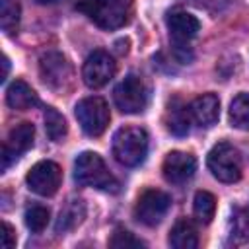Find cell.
<instances>
[{
    "label": "cell",
    "instance_id": "obj_1",
    "mask_svg": "<svg viewBox=\"0 0 249 249\" xmlns=\"http://www.w3.org/2000/svg\"><path fill=\"white\" fill-rule=\"evenodd\" d=\"M148 154V132L140 126H123L113 136V156L121 165L134 167Z\"/></svg>",
    "mask_w": 249,
    "mask_h": 249
},
{
    "label": "cell",
    "instance_id": "obj_2",
    "mask_svg": "<svg viewBox=\"0 0 249 249\" xmlns=\"http://www.w3.org/2000/svg\"><path fill=\"white\" fill-rule=\"evenodd\" d=\"M74 179L78 185L103 191H117L119 183L109 173L103 158L95 152H82L74 161Z\"/></svg>",
    "mask_w": 249,
    "mask_h": 249
},
{
    "label": "cell",
    "instance_id": "obj_3",
    "mask_svg": "<svg viewBox=\"0 0 249 249\" xmlns=\"http://www.w3.org/2000/svg\"><path fill=\"white\" fill-rule=\"evenodd\" d=\"M91 21L103 29L123 27L132 12V0H82L78 4Z\"/></svg>",
    "mask_w": 249,
    "mask_h": 249
},
{
    "label": "cell",
    "instance_id": "obj_4",
    "mask_svg": "<svg viewBox=\"0 0 249 249\" xmlns=\"http://www.w3.org/2000/svg\"><path fill=\"white\" fill-rule=\"evenodd\" d=\"M208 169L222 183H235L241 177L243 161L239 150L230 142H218L208 154Z\"/></svg>",
    "mask_w": 249,
    "mask_h": 249
},
{
    "label": "cell",
    "instance_id": "obj_5",
    "mask_svg": "<svg viewBox=\"0 0 249 249\" xmlns=\"http://www.w3.org/2000/svg\"><path fill=\"white\" fill-rule=\"evenodd\" d=\"M74 113H76V119L82 126V130L88 136L103 134L109 121H111L107 101L103 97H97V95H89V97L80 99L74 107Z\"/></svg>",
    "mask_w": 249,
    "mask_h": 249
},
{
    "label": "cell",
    "instance_id": "obj_6",
    "mask_svg": "<svg viewBox=\"0 0 249 249\" xmlns=\"http://www.w3.org/2000/svg\"><path fill=\"white\" fill-rule=\"evenodd\" d=\"M113 99H115L117 109H121L123 113L134 115V113H140V111L146 109V105H148V88H146V84L142 82L140 76L128 74L113 89Z\"/></svg>",
    "mask_w": 249,
    "mask_h": 249
},
{
    "label": "cell",
    "instance_id": "obj_7",
    "mask_svg": "<svg viewBox=\"0 0 249 249\" xmlns=\"http://www.w3.org/2000/svg\"><path fill=\"white\" fill-rule=\"evenodd\" d=\"M41 80L54 91H64L72 84V66L58 51H49L39 58Z\"/></svg>",
    "mask_w": 249,
    "mask_h": 249
},
{
    "label": "cell",
    "instance_id": "obj_8",
    "mask_svg": "<svg viewBox=\"0 0 249 249\" xmlns=\"http://www.w3.org/2000/svg\"><path fill=\"white\" fill-rule=\"evenodd\" d=\"M169 206H171V198L167 193L160 189H146L136 200L134 218L140 224L152 228V226H158L165 218Z\"/></svg>",
    "mask_w": 249,
    "mask_h": 249
},
{
    "label": "cell",
    "instance_id": "obj_9",
    "mask_svg": "<svg viewBox=\"0 0 249 249\" xmlns=\"http://www.w3.org/2000/svg\"><path fill=\"white\" fill-rule=\"evenodd\" d=\"M115 72H117V64L107 51H93L91 54H88L82 66L84 84L91 89H99L107 86L109 80L115 76Z\"/></svg>",
    "mask_w": 249,
    "mask_h": 249
},
{
    "label": "cell",
    "instance_id": "obj_10",
    "mask_svg": "<svg viewBox=\"0 0 249 249\" xmlns=\"http://www.w3.org/2000/svg\"><path fill=\"white\" fill-rule=\"evenodd\" d=\"M25 181H27V187L35 195H39V196H53L58 191V187H60L62 171H60V167L54 161L43 160V161H37L29 169Z\"/></svg>",
    "mask_w": 249,
    "mask_h": 249
},
{
    "label": "cell",
    "instance_id": "obj_11",
    "mask_svg": "<svg viewBox=\"0 0 249 249\" xmlns=\"http://www.w3.org/2000/svg\"><path fill=\"white\" fill-rule=\"evenodd\" d=\"M35 140V128L31 123H19L8 132V138L2 146V169H8V165L19 158V154L27 152L33 146Z\"/></svg>",
    "mask_w": 249,
    "mask_h": 249
},
{
    "label": "cell",
    "instance_id": "obj_12",
    "mask_svg": "<svg viewBox=\"0 0 249 249\" xmlns=\"http://www.w3.org/2000/svg\"><path fill=\"white\" fill-rule=\"evenodd\" d=\"M161 171H163V177L167 183H173V185H181L185 181H189L195 171H196V160L195 156L187 154V152H179V150H173L165 156L163 160V165H161Z\"/></svg>",
    "mask_w": 249,
    "mask_h": 249
},
{
    "label": "cell",
    "instance_id": "obj_13",
    "mask_svg": "<svg viewBox=\"0 0 249 249\" xmlns=\"http://www.w3.org/2000/svg\"><path fill=\"white\" fill-rule=\"evenodd\" d=\"M189 111H191L193 123H196L198 126L208 128L220 117V99L214 93H202V95H198L191 101Z\"/></svg>",
    "mask_w": 249,
    "mask_h": 249
},
{
    "label": "cell",
    "instance_id": "obj_14",
    "mask_svg": "<svg viewBox=\"0 0 249 249\" xmlns=\"http://www.w3.org/2000/svg\"><path fill=\"white\" fill-rule=\"evenodd\" d=\"M165 23H167V29H169V33L173 35L175 41H189V39H193V37L198 33V29H200V21H198L193 14L183 12V10L171 12V14L167 16Z\"/></svg>",
    "mask_w": 249,
    "mask_h": 249
},
{
    "label": "cell",
    "instance_id": "obj_15",
    "mask_svg": "<svg viewBox=\"0 0 249 249\" xmlns=\"http://www.w3.org/2000/svg\"><path fill=\"white\" fill-rule=\"evenodd\" d=\"M6 103L12 107V109H18V111H25V109H31L39 103L37 99V93L35 89L23 82V80H16L8 86L6 89Z\"/></svg>",
    "mask_w": 249,
    "mask_h": 249
},
{
    "label": "cell",
    "instance_id": "obj_16",
    "mask_svg": "<svg viewBox=\"0 0 249 249\" xmlns=\"http://www.w3.org/2000/svg\"><path fill=\"white\" fill-rule=\"evenodd\" d=\"M86 218V204L82 198H70L62 210L58 212V218H56V224H54V230L56 233H66L70 230H74L76 226H80Z\"/></svg>",
    "mask_w": 249,
    "mask_h": 249
},
{
    "label": "cell",
    "instance_id": "obj_17",
    "mask_svg": "<svg viewBox=\"0 0 249 249\" xmlns=\"http://www.w3.org/2000/svg\"><path fill=\"white\" fill-rule=\"evenodd\" d=\"M169 245L175 249H196L198 233L189 218H179L169 231Z\"/></svg>",
    "mask_w": 249,
    "mask_h": 249
},
{
    "label": "cell",
    "instance_id": "obj_18",
    "mask_svg": "<svg viewBox=\"0 0 249 249\" xmlns=\"http://www.w3.org/2000/svg\"><path fill=\"white\" fill-rule=\"evenodd\" d=\"M167 128L177 134V136H183L189 132L191 128V111H189V105H183L179 99H173L167 107Z\"/></svg>",
    "mask_w": 249,
    "mask_h": 249
},
{
    "label": "cell",
    "instance_id": "obj_19",
    "mask_svg": "<svg viewBox=\"0 0 249 249\" xmlns=\"http://www.w3.org/2000/svg\"><path fill=\"white\" fill-rule=\"evenodd\" d=\"M230 123L239 130H249V93H237L230 103Z\"/></svg>",
    "mask_w": 249,
    "mask_h": 249
},
{
    "label": "cell",
    "instance_id": "obj_20",
    "mask_svg": "<svg viewBox=\"0 0 249 249\" xmlns=\"http://www.w3.org/2000/svg\"><path fill=\"white\" fill-rule=\"evenodd\" d=\"M193 212L198 224H210L216 214V198L208 191H198L193 200Z\"/></svg>",
    "mask_w": 249,
    "mask_h": 249
},
{
    "label": "cell",
    "instance_id": "obj_21",
    "mask_svg": "<svg viewBox=\"0 0 249 249\" xmlns=\"http://www.w3.org/2000/svg\"><path fill=\"white\" fill-rule=\"evenodd\" d=\"M233 245H249V212L235 210L231 216V231H230Z\"/></svg>",
    "mask_w": 249,
    "mask_h": 249
},
{
    "label": "cell",
    "instance_id": "obj_22",
    "mask_svg": "<svg viewBox=\"0 0 249 249\" xmlns=\"http://www.w3.org/2000/svg\"><path fill=\"white\" fill-rule=\"evenodd\" d=\"M45 128H47L49 138L54 140V142H60L66 136V132H68L64 117L54 107H47L45 109Z\"/></svg>",
    "mask_w": 249,
    "mask_h": 249
},
{
    "label": "cell",
    "instance_id": "obj_23",
    "mask_svg": "<svg viewBox=\"0 0 249 249\" xmlns=\"http://www.w3.org/2000/svg\"><path fill=\"white\" fill-rule=\"evenodd\" d=\"M23 218H25V226L31 231L39 233V231H43L47 228V224L51 220V210L47 206H43V204H31V206L25 208Z\"/></svg>",
    "mask_w": 249,
    "mask_h": 249
},
{
    "label": "cell",
    "instance_id": "obj_24",
    "mask_svg": "<svg viewBox=\"0 0 249 249\" xmlns=\"http://www.w3.org/2000/svg\"><path fill=\"white\" fill-rule=\"evenodd\" d=\"M0 25H2V29L6 33L18 31V25H19V4L16 0H2Z\"/></svg>",
    "mask_w": 249,
    "mask_h": 249
},
{
    "label": "cell",
    "instance_id": "obj_25",
    "mask_svg": "<svg viewBox=\"0 0 249 249\" xmlns=\"http://www.w3.org/2000/svg\"><path fill=\"white\" fill-rule=\"evenodd\" d=\"M111 247H117V249H128V247H144V241H140L138 237H134L130 231H124V230H117L109 241Z\"/></svg>",
    "mask_w": 249,
    "mask_h": 249
},
{
    "label": "cell",
    "instance_id": "obj_26",
    "mask_svg": "<svg viewBox=\"0 0 249 249\" xmlns=\"http://www.w3.org/2000/svg\"><path fill=\"white\" fill-rule=\"evenodd\" d=\"M16 245V233L14 228L8 222H2V247L4 249H12Z\"/></svg>",
    "mask_w": 249,
    "mask_h": 249
},
{
    "label": "cell",
    "instance_id": "obj_27",
    "mask_svg": "<svg viewBox=\"0 0 249 249\" xmlns=\"http://www.w3.org/2000/svg\"><path fill=\"white\" fill-rule=\"evenodd\" d=\"M8 70H10V60H8V56H2V76H0L2 82L8 78Z\"/></svg>",
    "mask_w": 249,
    "mask_h": 249
},
{
    "label": "cell",
    "instance_id": "obj_28",
    "mask_svg": "<svg viewBox=\"0 0 249 249\" xmlns=\"http://www.w3.org/2000/svg\"><path fill=\"white\" fill-rule=\"evenodd\" d=\"M37 2H39V4H54L56 0H37Z\"/></svg>",
    "mask_w": 249,
    "mask_h": 249
}]
</instances>
